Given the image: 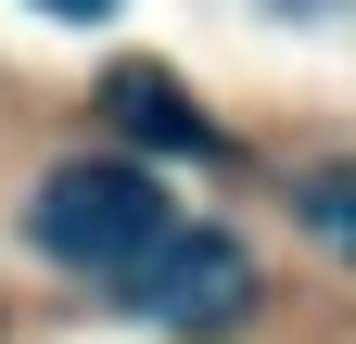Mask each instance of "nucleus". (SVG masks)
<instances>
[{
    "mask_svg": "<svg viewBox=\"0 0 356 344\" xmlns=\"http://www.w3.org/2000/svg\"><path fill=\"white\" fill-rule=\"evenodd\" d=\"M26 230H38V255H64V268L127 281V268L178 230V204L153 191V166H51L38 204H26Z\"/></svg>",
    "mask_w": 356,
    "mask_h": 344,
    "instance_id": "obj_1",
    "label": "nucleus"
},
{
    "mask_svg": "<svg viewBox=\"0 0 356 344\" xmlns=\"http://www.w3.org/2000/svg\"><path fill=\"white\" fill-rule=\"evenodd\" d=\"M115 293H127L140 319H165V331H216V319H242V306H254V268H242V242H216V230L178 217V230H165Z\"/></svg>",
    "mask_w": 356,
    "mask_h": 344,
    "instance_id": "obj_2",
    "label": "nucleus"
},
{
    "mask_svg": "<svg viewBox=\"0 0 356 344\" xmlns=\"http://www.w3.org/2000/svg\"><path fill=\"white\" fill-rule=\"evenodd\" d=\"M102 115L127 127V141H153V153H216V127L178 102V77H153V64H115L102 77Z\"/></svg>",
    "mask_w": 356,
    "mask_h": 344,
    "instance_id": "obj_3",
    "label": "nucleus"
},
{
    "mask_svg": "<svg viewBox=\"0 0 356 344\" xmlns=\"http://www.w3.org/2000/svg\"><path fill=\"white\" fill-rule=\"evenodd\" d=\"M305 217H318L331 242H356V166H331V179H305Z\"/></svg>",
    "mask_w": 356,
    "mask_h": 344,
    "instance_id": "obj_4",
    "label": "nucleus"
},
{
    "mask_svg": "<svg viewBox=\"0 0 356 344\" xmlns=\"http://www.w3.org/2000/svg\"><path fill=\"white\" fill-rule=\"evenodd\" d=\"M38 13H64V26H102V13H115V0H38Z\"/></svg>",
    "mask_w": 356,
    "mask_h": 344,
    "instance_id": "obj_5",
    "label": "nucleus"
}]
</instances>
